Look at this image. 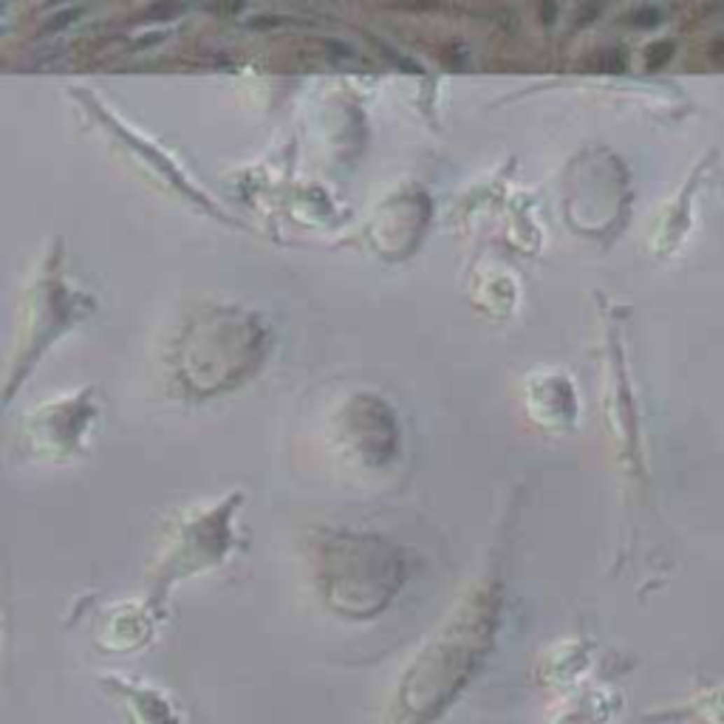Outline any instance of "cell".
Here are the masks:
<instances>
[{"label":"cell","mask_w":724,"mask_h":724,"mask_svg":"<svg viewBox=\"0 0 724 724\" xmlns=\"http://www.w3.org/2000/svg\"><path fill=\"white\" fill-rule=\"evenodd\" d=\"M184 9L187 6L181 4V0H153V4L141 12V18L151 20V23H167V20L179 18Z\"/></svg>","instance_id":"1"},{"label":"cell","mask_w":724,"mask_h":724,"mask_svg":"<svg viewBox=\"0 0 724 724\" xmlns=\"http://www.w3.org/2000/svg\"><path fill=\"white\" fill-rule=\"evenodd\" d=\"M674 51H676V46L671 40L654 43V46H650V51H648V68H662L674 57Z\"/></svg>","instance_id":"2"},{"label":"cell","mask_w":724,"mask_h":724,"mask_svg":"<svg viewBox=\"0 0 724 724\" xmlns=\"http://www.w3.org/2000/svg\"><path fill=\"white\" fill-rule=\"evenodd\" d=\"M592 65L597 71H622L625 68V57L620 51H600L592 57Z\"/></svg>","instance_id":"3"},{"label":"cell","mask_w":724,"mask_h":724,"mask_svg":"<svg viewBox=\"0 0 724 724\" xmlns=\"http://www.w3.org/2000/svg\"><path fill=\"white\" fill-rule=\"evenodd\" d=\"M83 15V9H65V12H60V15H54V18H48L46 20V26H43V32L46 34H54V32H62L65 26H71L77 18Z\"/></svg>","instance_id":"4"},{"label":"cell","mask_w":724,"mask_h":724,"mask_svg":"<svg viewBox=\"0 0 724 724\" xmlns=\"http://www.w3.org/2000/svg\"><path fill=\"white\" fill-rule=\"evenodd\" d=\"M662 20V12L657 6H642V9H634L631 12V23L639 26V29H650Z\"/></svg>","instance_id":"5"},{"label":"cell","mask_w":724,"mask_h":724,"mask_svg":"<svg viewBox=\"0 0 724 724\" xmlns=\"http://www.w3.org/2000/svg\"><path fill=\"white\" fill-rule=\"evenodd\" d=\"M244 6H246V0H212L209 12H215L218 18H232V15H238Z\"/></svg>","instance_id":"6"},{"label":"cell","mask_w":724,"mask_h":724,"mask_svg":"<svg viewBox=\"0 0 724 724\" xmlns=\"http://www.w3.org/2000/svg\"><path fill=\"white\" fill-rule=\"evenodd\" d=\"M538 15H541V23H543V26H552V23L557 20V4H555V0H541Z\"/></svg>","instance_id":"7"},{"label":"cell","mask_w":724,"mask_h":724,"mask_svg":"<svg viewBox=\"0 0 724 724\" xmlns=\"http://www.w3.org/2000/svg\"><path fill=\"white\" fill-rule=\"evenodd\" d=\"M439 6H442L439 0H405V9H410V12H433Z\"/></svg>","instance_id":"8"},{"label":"cell","mask_w":724,"mask_h":724,"mask_svg":"<svg viewBox=\"0 0 724 724\" xmlns=\"http://www.w3.org/2000/svg\"><path fill=\"white\" fill-rule=\"evenodd\" d=\"M277 23H283V20L280 18H272V20L269 18H258V20H252V26H277Z\"/></svg>","instance_id":"9"},{"label":"cell","mask_w":724,"mask_h":724,"mask_svg":"<svg viewBox=\"0 0 724 724\" xmlns=\"http://www.w3.org/2000/svg\"><path fill=\"white\" fill-rule=\"evenodd\" d=\"M6 26V12H4V6H0V29Z\"/></svg>","instance_id":"10"},{"label":"cell","mask_w":724,"mask_h":724,"mask_svg":"<svg viewBox=\"0 0 724 724\" xmlns=\"http://www.w3.org/2000/svg\"><path fill=\"white\" fill-rule=\"evenodd\" d=\"M54 4H62V0H54Z\"/></svg>","instance_id":"11"}]
</instances>
